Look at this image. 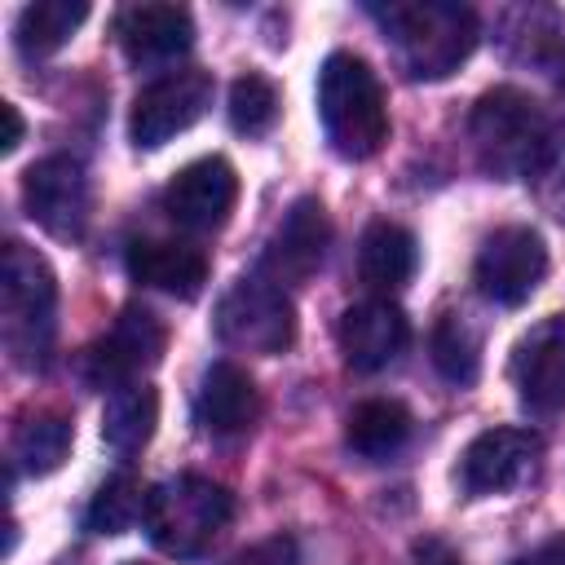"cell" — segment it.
<instances>
[{"mask_svg":"<svg viewBox=\"0 0 565 565\" xmlns=\"http://www.w3.org/2000/svg\"><path fill=\"white\" fill-rule=\"evenodd\" d=\"M468 132H472L481 168L503 181L543 177L561 150L556 124L543 115V106L530 93H521L512 84H499L477 97V106L468 115Z\"/></svg>","mask_w":565,"mask_h":565,"instance_id":"1","label":"cell"},{"mask_svg":"<svg viewBox=\"0 0 565 565\" xmlns=\"http://www.w3.org/2000/svg\"><path fill=\"white\" fill-rule=\"evenodd\" d=\"M366 13L384 26V35L393 40L397 62L411 79H446L477 49V13L468 4L393 0V4H371Z\"/></svg>","mask_w":565,"mask_h":565,"instance_id":"2","label":"cell"},{"mask_svg":"<svg viewBox=\"0 0 565 565\" xmlns=\"http://www.w3.org/2000/svg\"><path fill=\"white\" fill-rule=\"evenodd\" d=\"M318 119L340 159H371L388 141V106L358 53H331L318 71Z\"/></svg>","mask_w":565,"mask_h":565,"instance_id":"3","label":"cell"},{"mask_svg":"<svg viewBox=\"0 0 565 565\" xmlns=\"http://www.w3.org/2000/svg\"><path fill=\"white\" fill-rule=\"evenodd\" d=\"M0 313L13 362L31 371L44 366L57 331V278L49 260L18 238L4 243V260H0Z\"/></svg>","mask_w":565,"mask_h":565,"instance_id":"4","label":"cell"},{"mask_svg":"<svg viewBox=\"0 0 565 565\" xmlns=\"http://www.w3.org/2000/svg\"><path fill=\"white\" fill-rule=\"evenodd\" d=\"M234 521V494L199 472L168 477L146 494V534L159 552L190 561Z\"/></svg>","mask_w":565,"mask_h":565,"instance_id":"5","label":"cell"},{"mask_svg":"<svg viewBox=\"0 0 565 565\" xmlns=\"http://www.w3.org/2000/svg\"><path fill=\"white\" fill-rule=\"evenodd\" d=\"M212 331L234 353H260V358L287 353L296 344V309H291V296L278 282H269L265 274L238 278L221 296V305L212 313Z\"/></svg>","mask_w":565,"mask_h":565,"instance_id":"6","label":"cell"},{"mask_svg":"<svg viewBox=\"0 0 565 565\" xmlns=\"http://www.w3.org/2000/svg\"><path fill=\"white\" fill-rule=\"evenodd\" d=\"M212 75L199 71V66H185V71H168L159 75L154 84H146L132 102V115H128V137L146 150H159L168 146L172 137L190 132L207 106H212Z\"/></svg>","mask_w":565,"mask_h":565,"instance_id":"7","label":"cell"},{"mask_svg":"<svg viewBox=\"0 0 565 565\" xmlns=\"http://www.w3.org/2000/svg\"><path fill=\"white\" fill-rule=\"evenodd\" d=\"M163 349H168L163 322H159L150 309L128 305V309H119V318L84 349V375H88V384L115 393V388H124V384H137L150 366H159Z\"/></svg>","mask_w":565,"mask_h":565,"instance_id":"8","label":"cell"},{"mask_svg":"<svg viewBox=\"0 0 565 565\" xmlns=\"http://www.w3.org/2000/svg\"><path fill=\"white\" fill-rule=\"evenodd\" d=\"M543 274H547V243L530 225H499L481 243L477 265H472L477 291L490 305H503V309L525 305L539 291Z\"/></svg>","mask_w":565,"mask_h":565,"instance_id":"9","label":"cell"},{"mask_svg":"<svg viewBox=\"0 0 565 565\" xmlns=\"http://www.w3.org/2000/svg\"><path fill=\"white\" fill-rule=\"evenodd\" d=\"M22 203L26 216L53 234V238H84L88 212H93V190L84 168L71 154H49L35 159L22 177Z\"/></svg>","mask_w":565,"mask_h":565,"instance_id":"10","label":"cell"},{"mask_svg":"<svg viewBox=\"0 0 565 565\" xmlns=\"http://www.w3.org/2000/svg\"><path fill=\"white\" fill-rule=\"evenodd\" d=\"M539 455H543V441L530 428H508V424L486 428L459 455V490L472 499L508 494L534 477Z\"/></svg>","mask_w":565,"mask_h":565,"instance_id":"11","label":"cell"},{"mask_svg":"<svg viewBox=\"0 0 565 565\" xmlns=\"http://www.w3.org/2000/svg\"><path fill=\"white\" fill-rule=\"evenodd\" d=\"M238 203V172L230 159L221 154H207V159H194L185 163L168 185H163V212L190 230V234H212L230 221Z\"/></svg>","mask_w":565,"mask_h":565,"instance_id":"12","label":"cell"},{"mask_svg":"<svg viewBox=\"0 0 565 565\" xmlns=\"http://www.w3.org/2000/svg\"><path fill=\"white\" fill-rule=\"evenodd\" d=\"M327 243H331V221H327V207L305 194L296 199L278 230L269 234L265 243V256H260V274L278 287H296V282H309L327 256Z\"/></svg>","mask_w":565,"mask_h":565,"instance_id":"13","label":"cell"},{"mask_svg":"<svg viewBox=\"0 0 565 565\" xmlns=\"http://www.w3.org/2000/svg\"><path fill=\"white\" fill-rule=\"evenodd\" d=\"M512 380L530 415L565 411V313H552L521 335L512 353Z\"/></svg>","mask_w":565,"mask_h":565,"instance_id":"14","label":"cell"},{"mask_svg":"<svg viewBox=\"0 0 565 565\" xmlns=\"http://www.w3.org/2000/svg\"><path fill=\"white\" fill-rule=\"evenodd\" d=\"M115 35L132 66H163V62H177L194 44V18L181 4L141 0V4L119 9Z\"/></svg>","mask_w":565,"mask_h":565,"instance_id":"15","label":"cell"},{"mask_svg":"<svg viewBox=\"0 0 565 565\" xmlns=\"http://www.w3.org/2000/svg\"><path fill=\"white\" fill-rule=\"evenodd\" d=\"M340 353L353 371L371 375V371H384L411 340V322L406 313L393 305V300H358L340 313Z\"/></svg>","mask_w":565,"mask_h":565,"instance_id":"16","label":"cell"},{"mask_svg":"<svg viewBox=\"0 0 565 565\" xmlns=\"http://www.w3.org/2000/svg\"><path fill=\"white\" fill-rule=\"evenodd\" d=\"M124 265H128L132 282L177 296V300H194L207 282V256L177 238H137V243H128Z\"/></svg>","mask_w":565,"mask_h":565,"instance_id":"17","label":"cell"},{"mask_svg":"<svg viewBox=\"0 0 565 565\" xmlns=\"http://www.w3.org/2000/svg\"><path fill=\"white\" fill-rule=\"evenodd\" d=\"M260 393L238 362H212L194 393V419L212 437H238L256 424Z\"/></svg>","mask_w":565,"mask_h":565,"instance_id":"18","label":"cell"},{"mask_svg":"<svg viewBox=\"0 0 565 565\" xmlns=\"http://www.w3.org/2000/svg\"><path fill=\"white\" fill-rule=\"evenodd\" d=\"M415 265H419V243L406 225L397 221H375L366 225L362 243H358V278L371 287V291H397L415 278Z\"/></svg>","mask_w":565,"mask_h":565,"instance_id":"19","label":"cell"},{"mask_svg":"<svg viewBox=\"0 0 565 565\" xmlns=\"http://www.w3.org/2000/svg\"><path fill=\"white\" fill-rule=\"evenodd\" d=\"M154 424H159V393L137 380V384H124L106 397V411H102V441L115 450V455H137L150 437H154Z\"/></svg>","mask_w":565,"mask_h":565,"instance_id":"20","label":"cell"},{"mask_svg":"<svg viewBox=\"0 0 565 565\" xmlns=\"http://www.w3.org/2000/svg\"><path fill=\"white\" fill-rule=\"evenodd\" d=\"M411 411L393 397H371V402H358L349 411V424H344V441L353 455L362 459H388L406 446L411 437Z\"/></svg>","mask_w":565,"mask_h":565,"instance_id":"21","label":"cell"},{"mask_svg":"<svg viewBox=\"0 0 565 565\" xmlns=\"http://www.w3.org/2000/svg\"><path fill=\"white\" fill-rule=\"evenodd\" d=\"M84 18H88L84 0H35L18 13L13 44H18L22 57H49L79 31Z\"/></svg>","mask_w":565,"mask_h":565,"instance_id":"22","label":"cell"},{"mask_svg":"<svg viewBox=\"0 0 565 565\" xmlns=\"http://www.w3.org/2000/svg\"><path fill=\"white\" fill-rule=\"evenodd\" d=\"M71 441H75V428H71L66 415H57V411H31L13 428V459L31 477H49V472H57L66 463Z\"/></svg>","mask_w":565,"mask_h":565,"instance_id":"23","label":"cell"},{"mask_svg":"<svg viewBox=\"0 0 565 565\" xmlns=\"http://www.w3.org/2000/svg\"><path fill=\"white\" fill-rule=\"evenodd\" d=\"M146 494L150 490H141V481L128 477V472L106 477L97 486V494L88 499V508H84V530H93V534H124V530H132L137 521H146Z\"/></svg>","mask_w":565,"mask_h":565,"instance_id":"24","label":"cell"},{"mask_svg":"<svg viewBox=\"0 0 565 565\" xmlns=\"http://www.w3.org/2000/svg\"><path fill=\"white\" fill-rule=\"evenodd\" d=\"M428 353H433V366H437V375H441L446 384L468 388V384L481 375V340H477V331H472L463 318H455V313H446V318L433 327Z\"/></svg>","mask_w":565,"mask_h":565,"instance_id":"25","label":"cell"},{"mask_svg":"<svg viewBox=\"0 0 565 565\" xmlns=\"http://www.w3.org/2000/svg\"><path fill=\"white\" fill-rule=\"evenodd\" d=\"M278 88L260 71H247L230 84V128L243 137H265L278 119Z\"/></svg>","mask_w":565,"mask_h":565,"instance_id":"26","label":"cell"},{"mask_svg":"<svg viewBox=\"0 0 565 565\" xmlns=\"http://www.w3.org/2000/svg\"><path fill=\"white\" fill-rule=\"evenodd\" d=\"M225 565H300V547H296L291 534H274V539H260V543L243 547Z\"/></svg>","mask_w":565,"mask_h":565,"instance_id":"27","label":"cell"},{"mask_svg":"<svg viewBox=\"0 0 565 565\" xmlns=\"http://www.w3.org/2000/svg\"><path fill=\"white\" fill-rule=\"evenodd\" d=\"M508 565H565V534H552V539H543L539 547H530V552L512 556Z\"/></svg>","mask_w":565,"mask_h":565,"instance_id":"28","label":"cell"},{"mask_svg":"<svg viewBox=\"0 0 565 565\" xmlns=\"http://www.w3.org/2000/svg\"><path fill=\"white\" fill-rule=\"evenodd\" d=\"M411 565H463V556L441 539H419L411 552Z\"/></svg>","mask_w":565,"mask_h":565,"instance_id":"29","label":"cell"},{"mask_svg":"<svg viewBox=\"0 0 565 565\" xmlns=\"http://www.w3.org/2000/svg\"><path fill=\"white\" fill-rule=\"evenodd\" d=\"M0 119H4V137H0V150L9 154V150H18V141H22L26 124H22V115H18V106H13V102H0Z\"/></svg>","mask_w":565,"mask_h":565,"instance_id":"30","label":"cell"},{"mask_svg":"<svg viewBox=\"0 0 565 565\" xmlns=\"http://www.w3.org/2000/svg\"><path fill=\"white\" fill-rule=\"evenodd\" d=\"M547 172H561V190H565V150H556V159H552V168H547ZM547 172H543V177H547ZM556 207H561V216H565V194L556 199Z\"/></svg>","mask_w":565,"mask_h":565,"instance_id":"31","label":"cell"},{"mask_svg":"<svg viewBox=\"0 0 565 565\" xmlns=\"http://www.w3.org/2000/svg\"><path fill=\"white\" fill-rule=\"evenodd\" d=\"M552 71H556V84H561V93H565V49H561V57L552 62Z\"/></svg>","mask_w":565,"mask_h":565,"instance_id":"32","label":"cell"},{"mask_svg":"<svg viewBox=\"0 0 565 565\" xmlns=\"http://www.w3.org/2000/svg\"><path fill=\"white\" fill-rule=\"evenodd\" d=\"M128 565H146V561H128Z\"/></svg>","mask_w":565,"mask_h":565,"instance_id":"33","label":"cell"}]
</instances>
